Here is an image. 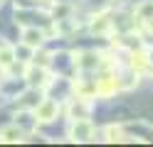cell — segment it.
<instances>
[{"mask_svg": "<svg viewBox=\"0 0 153 147\" xmlns=\"http://www.w3.org/2000/svg\"><path fill=\"white\" fill-rule=\"evenodd\" d=\"M35 115H37V120H52V118L57 115V103L54 101H42V103H37L35 108Z\"/></svg>", "mask_w": 153, "mask_h": 147, "instance_id": "6da1fadb", "label": "cell"}, {"mask_svg": "<svg viewBox=\"0 0 153 147\" xmlns=\"http://www.w3.org/2000/svg\"><path fill=\"white\" fill-rule=\"evenodd\" d=\"M72 140H79V142H84V140H89L91 137V125L84 120V118H79V120L74 123V127H72Z\"/></svg>", "mask_w": 153, "mask_h": 147, "instance_id": "7a4b0ae2", "label": "cell"}, {"mask_svg": "<svg viewBox=\"0 0 153 147\" xmlns=\"http://www.w3.org/2000/svg\"><path fill=\"white\" fill-rule=\"evenodd\" d=\"M27 81H30V86H45L47 83V71L45 69H30L27 71Z\"/></svg>", "mask_w": 153, "mask_h": 147, "instance_id": "3957f363", "label": "cell"}, {"mask_svg": "<svg viewBox=\"0 0 153 147\" xmlns=\"http://www.w3.org/2000/svg\"><path fill=\"white\" fill-rule=\"evenodd\" d=\"M22 39H25V44L27 47H32V49H37L42 44V32H37V29H25V34H22Z\"/></svg>", "mask_w": 153, "mask_h": 147, "instance_id": "277c9868", "label": "cell"}, {"mask_svg": "<svg viewBox=\"0 0 153 147\" xmlns=\"http://www.w3.org/2000/svg\"><path fill=\"white\" fill-rule=\"evenodd\" d=\"M91 29H94V32H99V34L109 32V29H111V20H109L106 15H101V17H94V22H91Z\"/></svg>", "mask_w": 153, "mask_h": 147, "instance_id": "5b68a950", "label": "cell"}, {"mask_svg": "<svg viewBox=\"0 0 153 147\" xmlns=\"http://www.w3.org/2000/svg\"><path fill=\"white\" fill-rule=\"evenodd\" d=\"M87 110H89L87 98H79V103H72V115H74V120H79V118H87Z\"/></svg>", "mask_w": 153, "mask_h": 147, "instance_id": "8992f818", "label": "cell"}, {"mask_svg": "<svg viewBox=\"0 0 153 147\" xmlns=\"http://www.w3.org/2000/svg\"><path fill=\"white\" fill-rule=\"evenodd\" d=\"M0 140H3V142H17V140H20V130H17L15 125L5 127V130L0 132Z\"/></svg>", "mask_w": 153, "mask_h": 147, "instance_id": "52a82bcc", "label": "cell"}, {"mask_svg": "<svg viewBox=\"0 0 153 147\" xmlns=\"http://www.w3.org/2000/svg\"><path fill=\"white\" fill-rule=\"evenodd\" d=\"M10 64H13V49L0 47V66H10Z\"/></svg>", "mask_w": 153, "mask_h": 147, "instance_id": "ba28073f", "label": "cell"}, {"mask_svg": "<svg viewBox=\"0 0 153 147\" xmlns=\"http://www.w3.org/2000/svg\"><path fill=\"white\" fill-rule=\"evenodd\" d=\"M106 140H109V142H116V140H121V127H116V125L106 127Z\"/></svg>", "mask_w": 153, "mask_h": 147, "instance_id": "9c48e42d", "label": "cell"}, {"mask_svg": "<svg viewBox=\"0 0 153 147\" xmlns=\"http://www.w3.org/2000/svg\"><path fill=\"white\" fill-rule=\"evenodd\" d=\"M138 15H141L143 20H148V17H153V0H151V3H146V5H143V7L138 10Z\"/></svg>", "mask_w": 153, "mask_h": 147, "instance_id": "30bf717a", "label": "cell"}, {"mask_svg": "<svg viewBox=\"0 0 153 147\" xmlns=\"http://www.w3.org/2000/svg\"><path fill=\"white\" fill-rule=\"evenodd\" d=\"M146 56H148V66H153V52H148Z\"/></svg>", "mask_w": 153, "mask_h": 147, "instance_id": "8fae6325", "label": "cell"}]
</instances>
